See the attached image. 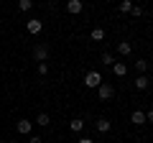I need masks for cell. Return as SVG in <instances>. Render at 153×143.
I'll use <instances>...</instances> for the list:
<instances>
[{
	"label": "cell",
	"instance_id": "603a6c76",
	"mask_svg": "<svg viewBox=\"0 0 153 143\" xmlns=\"http://www.w3.org/2000/svg\"><path fill=\"white\" fill-rule=\"evenodd\" d=\"M76 143H94V141H92V138H79Z\"/></svg>",
	"mask_w": 153,
	"mask_h": 143
},
{
	"label": "cell",
	"instance_id": "ac0fdd59",
	"mask_svg": "<svg viewBox=\"0 0 153 143\" xmlns=\"http://www.w3.org/2000/svg\"><path fill=\"white\" fill-rule=\"evenodd\" d=\"M102 61H105V64H110V66H112V64H115V56H112V54H105V56H102Z\"/></svg>",
	"mask_w": 153,
	"mask_h": 143
},
{
	"label": "cell",
	"instance_id": "44dd1931",
	"mask_svg": "<svg viewBox=\"0 0 153 143\" xmlns=\"http://www.w3.org/2000/svg\"><path fill=\"white\" fill-rule=\"evenodd\" d=\"M146 123H153V110H148V112H146Z\"/></svg>",
	"mask_w": 153,
	"mask_h": 143
},
{
	"label": "cell",
	"instance_id": "d6986e66",
	"mask_svg": "<svg viewBox=\"0 0 153 143\" xmlns=\"http://www.w3.org/2000/svg\"><path fill=\"white\" fill-rule=\"evenodd\" d=\"M46 72H49V64H46V61H41V64H38V74H46Z\"/></svg>",
	"mask_w": 153,
	"mask_h": 143
},
{
	"label": "cell",
	"instance_id": "7a4b0ae2",
	"mask_svg": "<svg viewBox=\"0 0 153 143\" xmlns=\"http://www.w3.org/2000/svg\"><path fill=\"white\" fill-rule=\"evenodd\" d=\"M97 95H100V100H110V97L115 95V87H112L110 82H102V84L97 87Z\"/></svg>",
	"mask_w": 153,
	"mask_h": 143
},
{
	"label": "cell",
	"instance_id": "5bb4252c",
	"mask_svg": "<svg viewBox=\"0 0 153 143\" xmlns=\"http://www.w3.org/2000/svg\"><path fill=\"white\" fill-rule=\"evenodd\" d=\"M135 69L140 72V74H146V69H148V61H146V59H138V61H135Z\"/></svg>",
	"mask_w": 153,
	"mask_h": 143
},
{
	"label": "cell",
	"instance_id": "e0dca14e",
	"mask_svg": "<svg viewBox=\"0 0 153 143\" xmlns=\"http://www.w3.org/2000/svg\"><path fill=\"white\" fill-rule=\"evenodd\" d=\"M120 10H123V13L133 10V3H130V0H123V3H120Z\"/></svg>",
	"mask_w": 153,
	"mask_h": 143
},
{
	"label": "cell",
	"instance_id": "3957f363",
	"mask_svg": "<svg viewBox=\"0 0 153 143\" xmlns=\"http://www.w3.org/2000/svg\"><path fill=\"white\" fill-rule=\"evenodd\" d=\"M84 84H87V87H94V89H97L100 84H102V77H100V72H87V77H84Z\"/></svg>",
	"mask_w": 153,
	"mask_h": 143
},
{
	"label": "cell",
	"instance_id": "2e32d148",
	"mask_svg": "<svg viewBox=\"0 0 153 143\" xmlns=\"http://www.w3.org/2000/svg\"><path fill=\"white\" fill-rule=\"evenodd\" d=\"M18 8H21V10H31L33 3H31V0H21V3H18Z\"/></svg>",
	"mask_w": 153,
	"mask_h": 143
},
{
	"label": "cell",
	"instance_id": "ffe728a7",
	"mask_svg": "<svg viewBox=\"0 0 153 143\" xmlns=\"http://www.w3.org/2000/svg\"><path fill=\"white\" fill-rule=\"evenodd\" d=\"M130 13H133V16H143V8H138V5H133V10H130Z\"/></svg>",
	"mask_w": 153,
	"mask_h": 143
},
{
	"label": "cell",
	"instance_id": "9c48e42d",
	"mask_svg": "<svg viewBox=\"0 0 153 143\" xmlns=\"http://www.w3.org/2000/svg\"><path fill=\"white\" fill-rule=\"evenodd\" d=\"M117 51H120L123 56H128L133 51V44H130V41H120V44H117Z\"/></svg>",
	"mask_w": 153,
	"mask_h": 143
},
{
	"label": "cell",
	"instance_id": "7c38bea8",
	"mask_svg": "<svg viewBox=\"0 0 153 143\" xmlns=\"http://www.w3.org/2000/svg\"><path fill=\"white\" fill-rule=\"evenodd\" d=\"M69 125H71V130H74V133H79V130L84 128V120H82V118H74V120H71Z\"/></svg>",
	"mask_w": 153,
	"mask_h": 143
},
{
	"label": "cell",
	"instance_id": "ba28073f",
	"mask_svg": "<svg viewBox=\"0 0 153 143\" xmlns=\"http://www.w3.org/2000/svg\"><path fill=\"white\" fill-rule=\"evenodd\" d=\"M82 0H69V3H66V10L69 13H82Z\"/></svg>",
	"mask_w": 153,
	"mask_h": 143
},
{
	"label": "cell",
	"instance_id": "8fae6325",
	"mask_svg": "<svg viewBox=\"0 0 153 143\" xmlns=\"http://www.w3.org/2000/svg\"><path fill=\"white\" fill-rule=\"evenodd\" d=\"M112 72H115V74H117V77H123V74H125V72H128V66L123 64V61H115V64H112Z\"/></svg>",
	"mask_w": 153,
	"mask_h": 143
},
{
	"label": "cell",
	"instance_id": "4fadbf2b",
	"mask_svg": "<svg viewBox=\"0 0 153 143\" xmlns=\"http://www.w3.org/2000/svg\"><path fill=\"white\" fill-rule=\"evenodd\" d=\"M89 36H92V41H102V39H105V31H102V28H94Z\"/></svg>",
	"mask_w": 153,
	"mask_h": 143
},
{
	"label": "cell",
	"instance_id": "8992f818",
	"mask_svg": "<svg viewBox=\"0 0 153 143\" xmlns=\"http://www.w3.org/2000/svg\"><path fill=\"white\" fill-rule=\"evenodd\" d=\"M94 128H97V130H100V133H107V130H110V128H112V123H110V120H107V118H100V120H97V123H94Z\"/></svg>",
	"mask_w": 153,
	"mask_h": 143
},
{
	"label": "cell",
	"instance_id": "30bf717a",
	"mask_svg": "<svg viewBox=\"0 0 153 143\" xmlns=\"http://www.w3.org/2000/svg\"><path fill=\"white\" fill-rule=\"evenodd\" d=\"M133 84H135V89H148V84H151V82H148V77H146V74H140V77H138Z\"/></svg>",
	"mask_w": 153,
	"mask_h": 143
},
{
	"label": "cell",
	"instance_id": "5b68a950",
	"mask_svg": "<svg viewBox=\"0 0 153 143\" xmlns=\"http://www.w3.org/2000/svg\"><path fill=\"white\" fill-rule=\"evenodd\" d=\"M130 123H133V125H146V112H143V110H135V112L130 115Z\"/></svg>",
	"mask_w": 153,
	"mask_h": 143
},
{
	"label": "cell",
	"instance_id": "52a82bcc",
	"mask_svg": "<svg viewBox=\"0 0 153 143\" xmlns=\"http://www.w3.org/2000/svg\"><path fill=\"white\" fill-rule=\"evenodd\" d=\"M31 128H33V125H31L28 120H18V123H16V130L23 133V136H28V133H31Z\"/></svg>",
	"mask_w": 153,
	"mask_h": 143
},
{
	"label": "cell",
	"instance_id": "6da1fadb",
	"mask_svg": "<svg viewBox=\"0 0 153 143\" xmlns=\"http://www.w3.org/2000/svg\"><path fill=\"white\" fill-rule=\"evenodd\" d=\"M46 56H49V46L46 44H36L33 46V59L41 64V61H46Z\"/></svg>",
	"mask_w": 153,
	"mask_h": 143
},
{
	"label": "cell",
	"instance_id": "277c9868",
	"mask_svg": "<svg viewBox=\"0 0 153 143\" xmlns=\"http://www.w3.org/2000/svg\"><path fill=\"white\" fill-rule=\"evenodd\" d=\"M26 28H28V33H33V36H36V33H41L44 23L38 21V18H33V21H28V23H26Z\"/></svg>",
	"mask_w": 153,
	"mask_h": 143
},
{
	"label": "cell",
	"instance_id": "7402d4cb",
	"mask_svg": "<svg viewBox=\"0 0 153 143\" xmlns=\"http://www.w3.org/2000/svg\"><path fill=\"white\" fill-rule=\"evenodd\" d=\"M28 143H44V141H41L38 136H31V141H28Z\"/></svg>",
	"mask_w": 153,
	"mask_h": 143
},
{
	"label": "cell",
	"instance_id": "9a60e30c",
	"mask_svg": "<svg viewBox=\"0 0 153 143\" xmlns=\"http://www.w3.org/2000/svg\"><path fill=\"white\" fill-rule=\"evenodd\" d=\"M36 123H38V125H44V128H46V125H49L51 120H49V115H46V112H41V115H38V120H36Z\"/></svg>",
	"mask_w": 153,
	"mask_h": 143
}]
</instances>
